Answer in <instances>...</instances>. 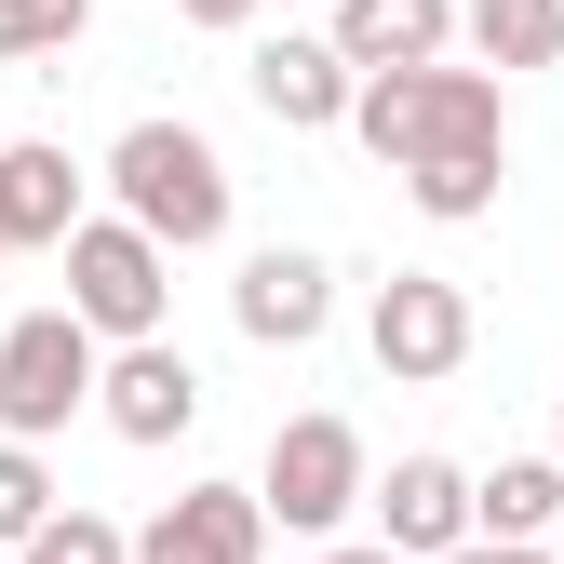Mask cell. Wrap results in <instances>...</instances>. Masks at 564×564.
Segmentation results:
<instances>
[{"instance_id":"1","label":"cell","mask_w":564,"mask_h":564,"mask_svg":"<svg viewBox=\"0 0 564 564\" xmlns=\"http://www.w3.org/2000/svg\"><path fill=\"white\" fill-rule=\"evenodd\" d=\"M336 134H364L390 175H416L444 149H511V95H498V67H444V54L431 67H364Z\"/></svg>"},{"instance_id":"2","label":"cell","mask_w":564,"mask_h":564,"mask_svg":"<svg viewBox=\"0 0 564 564\" xmlns=\"http://www.w3.org/2000/svg\"><path fill=\"white\" fill-rule=\"evenodd\" d=\"M108 175V216H134L162 256H202V242H229V162H216V134L202 121H121V149L95 162Z\"/></svg>"},{"instance_id":"3","label":"cell","mask_w":564,"mask_h":564,"mask_svg":"<svg viewBox=\"0 0 564 564\" xmlns=\"http://www.w3.org/2000/svg\"><path fill=\"white\" fill-rule=\"evenodd\" d=\"M54 256H67V310H82L108 349H121V336H162V323H175V256H162L149 229H134V216H95V202H82Z\"/></svg>"},{"instance_id":"4","label":"cell","mask_w":564,"mask_h":564,"mask_svg":"<svg viewBox=\"0 0 564 564\" xmlns=\"http://www.w3.org/2000/svg\"><path fill=\"white\" fill-rule=\"evenodd\" d=\"M364 431L349 416H282L269 431V457H256V511L282 524V538H336L349 511H364Z\"/></svg>"},{"instance_id":"5","label":"cell","mask_w":564,"mask_h":564,"mask_svg":"<svg viewBox=\"0 0 564 564\" xmlns=\"http://www.w3.org/2000/svg\"><path fill=\"white\" fill-rule=\"evenodd\" d=\"M95 323L82 310H28L14 336H0V431L14 444H54L67 416H95Z\"/></svg>"},{"instance_id":"6","label":"cell","mask_w":564,"mask_h":564,"mask_svg":"<svg viewBox=\"0 0 564 564\" xmlns=\"http://www.w3.org/2000/svg\"><path fill=\"white\" fill-rule=\"evenodd\" d=\"M364 349H377L390 390H444V377L470 364V282H444V269H390L377 296H364Z\"/></svg>"},{"instance_id":"7","label":"cell","mask_w":564,"mask_h":564,"mask_svg":"<svg viewBox=\"0 0 564 564\" xmlns=\"http://www.w3.org/2000/svg\"><path fill=\"white\" fill-rule=\"evenodd\" d=\"M95 416H108L121 444H188V431H202L188 349H175V336H121V349H95Z\"/></svg>"},{"instance_id":"8","label":"cell","mask_w":564,"mask_h":564,"mask_svg":"<svg viewBox=\"0 0 564 564\" xmlns=\"http://www.w3.org/2000/svg\"><path fill=\"white\" fill-rule=\"evenodd\" d=\"M349 82H364V67H349L323 28H269V41L242 54V95H256L282 134H336V121H349Z\"/></svg>"},{"instance_id":"9","label":"cell","mask_w":564,"mask_h":564,"mask_svg":"<svg viewBox=\"0 0 564 564\" xmlns=\"http://www.w3.org/2000/svg\"><path fill=\"white\" fill-rule=\"evenodd\" d=\"M256 551H269L256 484H188V498H162L149 524L121 538V564H256Z\"/></svg>"},{"instance_id":"10","label":"cell","mask_w":564,"mask_h":564,"mask_svg":"<svg viewBox=\"0 0 564 564\" xmlns=\"http://www.w3.org/2000/svg\"><path fill=\"white\" fill-rule=\"evenodd\" d=\"M229 323H242L256 349H310V336L336 323V269H323L310 242H256L242 282H229Z\"/></svg>"},{"instance_id":"11","label":"cell","mask_w":564,"mask_h":564,"mask_svg":"<svg viewBox=\"0 0 564 564\" xmlns=\"http://www.w3.org/2000/svg\"><path fill=\"white\" fill-rule=\"evenodd\" d=\"M364 511H377V538L403 564H431V551L470 538V470L457 457H390V470H364Z\"/></svg>"},{"instance_id":"12","label":"cell","mask_w":564,"mask_h":564,"mask_svg":"<svg viewBox=\"0 0 564 564\" xmlns=\"http://www.w3.org/2000/svg\"><path fill=\"white\" fill-rule=\"evenodd\" d=\"M67 216H82V162H67L54 134H14V149H0V256H54Z\"/></svg>"},{"instance_id":"13","label":"cell","mask_w":564,"mask_h":564,"mask_svg":"<svg viewBox=\"0 0 564 564\" xmlns=\"http://www.w3.org/2000/svg\"><path fill=\"white\" fill-rule=\"evenodd\" d=\"M349 67H431L457 41V0H336V28H323Z\"/></svg>"},{"instance_id":"14","label":"cell","mask_w":564,"mask_h":564,"mask_svg":"<svg viewBox=\"0 0 564 564\" xmlns=\"http://www.w3.org/2000/svg\"><path fill=\"white\" fill-rule=\"evenodd\" d=\"M564 524V457H498L470 470V538H551Z\"/></svg>"},{"instance_id":"15","label":"cell","mask_w":564,"mask_h":564,"mask_svg":"<svg viewBox=\"0 0 564 564\" xmlns=\"http://www.w3.org/2000/svg\"><path fill=\"white\" fill-rule=\"evenodd\" d=\"M457 41L498 67V82L511 67H551L564 54V0H457Z\"/></svg>"},{"instance_id":"16","label":"cell","mask_w":564,"mask_h":564,"mask_svg":"<svg viewBox=\"0 0 564 564\" xmlns=\"http://www.w3.org/2000/svg\"><path fill=\"white\" fill-rule=\"evenodd\" d=\"M498 162H511V149H444V162H416V175H403V202H416L431 229H470V216H498V188H511Z\"/></svg>"},{"instance_id":"17","label":"cell","mask_w":564,"mask_h":564,"mask_svg":"<svg viewBox=\"0 0 564 564\" xmlns=\"http://www.w3.org/2000/svg\"><path fill=\"white\" fill-rule=\"evenodd\" d=\"M0 564H121V524L108 511H82V498H54L14 551H0Z\"/></svg>"},{"instance_id":"18","label":"cell","mask_w":564,"mask_h":564,"mask_svg":"<svg viewBox=\"0 0 564 564\" xmlns=\"http://www.w3.org/2000/svg\"><path fill=\"white\" fill-rule=\"evenodd\" d=\"M95 28V0H0V54H67Z\"/></svg>"},{"instance_id":"19","label":"cell","mask_w":564,"mask_h":564,"mask_svg":"<svg viewBox=\"0 0 564 564\" xmlns=\"http://www.w3.org/2000/svg\"><path fill=\"white\" fill-rule=\"evenodd\" d=\"M41 511H54V470H41V444H14V431H0V551H14Z\"/></svg>"},{"instance_id":"20","label":"cell","mask_w":564,"mask_h":564,"mask_svg":"<svg viewBox=\"0 0 564 564\" xmlns=\"http://www.w3.org/2000/svg\"><path fill=\"white\" fill-rule=\"evenodd\" d=\"M431 564H564L551 538H457V551H431Z\"/></svg>"},{"instance_id":"21","label":"cell","mask_w":564,"mask_h":564,"mask_svg":"<svg viewBox=\"0 0 564 564\" xmlns=\"http://www.w3.org/2000/svg\"><path fill=\"white\" fill-rule=\"evenodd\" d=\"M256 14H269V0H175V28H216V41H242Z\"/></svg>"},{"instance_id":"22","label":"cell","mask_w":564,"mask_h":564,"mask_svg":"<svg viewBox=\"0 0 564 564\" xmlns=\"http://www.w3.org/2000/svg\"><path fill=\"white\" fill-rule=\"evenodd\" d=\"M310 564H403V551H390V538H323Z\"/></svg>"},{"instance_id":"23","label":"cell","mask_w":564,"mask_h":564,"mask_svg":"<svg viewBox=\"0 0 564 564\" xmlns=\"http://www.w3.org/2000/svg\"><path fill=\"white\" fill-rule=\"evenodd\" d=\"M551 457H564V431H551Z\"/></svg>"}]
</instances>
